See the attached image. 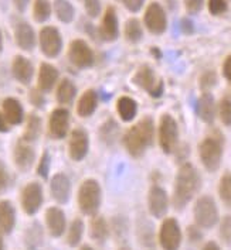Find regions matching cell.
Wrapping results in <instances>:
<instances>
[{"label":"cell","mask_w":231,"mask_h":250,"mask_svg":"<svg viewBox=\"0 0 231 250\" xmlns=\"http://www.w3.org/2000/svg\"><path fill=\"white\" fill-rule=\"evenodd\" d=\"M202 180L197 170L191 164H183L177 172L175 189H173V205L175 208L182 211L190 202L193 197L200 189Z\"/></svg>","instance_id":"cell-1"},{"label":"cell","mask_w":231,"mask_h":250,"mask_svg":"<svg viewBox=\"0 0 231 250\" xmlns=\"http://www.w3.org/2000/svg\"><path fill=\"white\" fill-rule=\"evenodd\" d=\"M153 133H155V129H153V122L150 118L142 119L134 127H131L123 139L125 147L129 151V154L134 157H140L146 151V148L152 145Z\"/></svg>","instance_id":"cell-2"},{"label":"cell","mask_w":231,"mask_h":250,"mask_svg":"<svg viewBox=\"0 0 231 250\" xmlns=\"http://www.w3.org/2000/svg\"><path fill=\"white\" fill-rule=\"evenodd\" d=\"M101 187L95 180H85L78 191V207L82 213L94 216L101 207Z\"/></svg>","instance_id":"cell-3"},{"label":"cell","mask_w":231,"mask_h":250,"mask_svg":"<svg viewBox=\"0 0 231 250\" xmlns=\"http://www.w3.org/2000/svg\"><path fill=\"white\" fill-rule=\"evenodd\" d=\"M194 221L199 228L211 229L218 222V209L214 199L208 195H203L197 199L194 205Z\"/></svg>","instance_id":"cell-4"},{"label":"cell","mask_w":231,"mask_h":250,"mask_svg":"<svg viewBox=\"0 0 231 250\" xmlns=\"http://www.w3.org/2000/svg\"><path fill=\"white\" fill-rule=\"evenodd\" d=\"M199 154L206 170L214 172L220 167L223 157V145L218 137H207L199 147Z\"/></svg>","instance_id":"cell-5"},{"label":"cell","mask_w":231,"mask_h":250,"mask_svg":"<svg viewBox=\"0 0 231 250\" xmlns=\"http://www.w3.org/2000/svg\"><path fill=\"white\" fill-rule=\"evenodd\" d=\"M159 242L163 250H179L182 245V230L176 219L167 218L163 221L159 232Z\"/></svg>","instance_id":"cell-6"},{"label":"cell","mask_w":231,"mask_h":250,"mask_svg":"<svg viewBox=\"0 0 231 250\" xmlns=\"http://www.w3.org/2000/svg\"><path fill=\"white\" fill-rule=\"evenodd\" d=\"M177 123L170 115H164L161 119V126H159V142L161 147L164 153H172L177 146Z\"/></svg>","instance_id":"cell-7"},{"label":"cell","mask_w":231,"mask_h":250,"mask_svg":"<svg viewBox=\"0 0 231 250\" xmlns=\"http://www.w3.org/2000/svg\"><path fill=\"white\" fill-rule=\"evenodd\" d=\"M69 61L78 68H90L94 64V53L84 40H74L68 50Z\"/></svg>","instance_id":"cell-8"},{"label":"cell","mask_w":231,"mask_h":250,"mask_svg":"<svg viewBox=\"0 0 231 250\" xmlns=\"http://www.w3.org/2000/svg\"><path fill=\"white\" fill-rule=\"evenodd\" d=\"M134 82L138 86H140L142 89H145L146 92H149L152 96H161L162 92H163L162 81L156 78L155 72L148 65L140 66L138 69V72L134 77Z\"/></svg>","instance_id":"cell-9"},{"label":"cell","mask_w":231,"mask_h":250,"mask_svg":"<svg viewBox=\"0 0 231 250\" xmlns=\"http://www.w3.org/2000/svg\"><path fill=\"white\" fill-rule=\"evenodd\" d=\"M145 26L152 34L161 36L166 31L167 17L159 3H150L145 13Z\"/></svg>","instance_id":"cell-10"},{"label":"cell","mask_w":231,"mask_h":250,"mask_svg":"<svg viewBox=\"0 0 231 250\" xmlns=\"http://www.w3.org/2000/svg\"><path fill=\"white\" fill-rule=\"evenodd\" d=\"M41 51L50 58H54L61 53L63 39L55 27H44L40 31Z\"/></svg>","instance_id":"cell-11"},{"label":"cell","mask_w":231,"mask_h":250,"mask_svg":"<svg viewBox=\"0 0 231 250\" xmlns=\"http://www.w3.org/2000/svg\"><path fill=\"white\" fill-rule=\"evenodd\" d=\"M41 204H43V189L40 184L30 183L26 185L22 194V205L24 212L28 215H34L41 208Z\"/></svg>","instance_id":"cell-12"},{"label":"cell","mask_w":231,"mask_h":250,"mask_svg":"<svg viewBox=\"0 0 231 250\" xmlns=\"http://www.w3.org/2000/svg\"><path fill=\"white\" fill-rule=\"evenodd\" d=\"M149 212L155 218H163L166 212L169 209V198L162 187H152L148 198Z\"/></svg>","instance_id":"cell-13"},{"label":"cell","mask_w":231,"mask_h":250,"mask_svg":"<svg viewBox=\"0 0 231 250\" xmlns=\"http://www.w3.org/2000/svg\"><path fill=\"white\" fill-rule=\"evenodd\" d=\"M99 34L105 41H115L119 36V24H118V16L116 10L109 6L105 10L104 19H102V24L99 28Z\"/></svg>","instance_id":"cell-14"},{"label":"cell","mask_w":231,"mask_h":250,"mask_svg":"<svg viewBox=\"0 0 231 250\" xmlns=\"http://www.w3.org/2000/svg\"><path fill=\"white\" fill-rule=\"evenodd\" d=\"M88 134L84 130H74L69 139V156L75 161H81L88 153Z\"/></svg>","instance_id":"cell-15"},{"label":"cell","mask_w":231,"mask_h":250,"mask_svg":"<svg viewBox=\"0 0 231 250\" xmlns=\"http://www.w3.org/2000/svg\"><path fill=\"white\" fill-rule=\"evenodd\" d=\"M51 195L58 204H66L71 195V183L66 174H55L51 180Z\"/></svg>","instance_id":"cell-16"},{"label":"cell","mask_w":231,"mask_h":250,"mask_svg":"<svg viewBox=\"0 0 231 250\" xmlns=\"http://www.w3.org/2000/svg\"><path fill=\"white\" fill-rule=\"evenodd\" d=\"M69 125V115L66 109H57L50 116V133L54 139L66 137Z\"/></svg>","instance_id":"cell-17"},{"label":"cell","mask_w":231,"mask_h":250,"mask_svg":"<svg viewBox=\"0 0 231 250\" xmlns=\"http://www.w3.org/2000/svg\"><path fill=\"white\" fill-rule=\"evenodd\" d=\"M46 222L47 228L51 233V236L60 237L66 230V215L60 208H48L46 213Z\"/></svg>","instance_id":"cell-18"},{"label":"cell","mask_w":231,"mask_h":250,"mask_svg":"<svg viewBox=\"0 0 231 250\" xmlns=\"http://www.w3.org/2000/svg\"><path fill=\"white\" fill-rule=\"evenodd\" d=\"M14 36H16V42L22 50L31 51L36 45V34L34 30L31 28L30 24L22 21L16 26L14 30Z\"/></svg>","instance_id":"cell-19"},{"label":"cell","mask_w":231,"mask_h":250,"mask_svg":"<svg viewBox=\"0 0 231 250\" xmlns=\"http://www.w3.org/2000/svg\"><path fill=\"white\" fill-rule=\"evenodd\" d=\"M197 115L206 123H211L216 118V104L214 98L208 92H204L197 102Z\"/></svg>","instance_id":"cell-20"},{"label":"cell","mask_w":231,"mask_h":250,"mask_svg":"<svg viewBox=\"0 0 231 250\" xmlns=\"http://www.w3.org/2000/svg\"><path fill=\"white\" fill-rule=\"evenodd\" d=\"M16 225V211L10 201L0 202V230L10 233Z\"/></svg>","instance_id":"cell-21"},{"label":"cell","mask_w":231,"mask_h":250,"mask_svg":"<svg viewBox=\"0 0 231 250\" xmlns=\"http://www.w3.org/2000/svg\"><path fill=\"white\" fill-rule=\"evenodd\" d=\"M33 65L22 55H17L13 61V75L22 83H28L33 78Z\"/></svg>","instance_id":"cell-22"},{"label":"cell","mask_w":231,"mask_h":250,"mask_svg":"<svg viewBox=\"0 0 231 250\" xmlns=\"http://www.w3.org/2000/svg\"><path fill=\"white\" fill-rule=\"evenodd\" d=\"M58 79V71L57 68L50 64H41L40 72H39V88L44 92H48L53 89Z\"/></svg>","instance_id":"cell-23"},{"label":"cell","mask_w":231,"mask_h":250,"mask_svg":"<svg viewBox=\"0 0 231 250\" xmlns=\"http://www.w3.org/2000/svg\"><path fill=\"white\" fill-rule=\"evenodd\" d=\"M4 118L10 125H19L23 120V107L13 98H9L3 102Z\"/></svg>","instance_id":"cell-24"},{"label":"cell","mask_w":231,"mask_h":250,"mask_svg":"<svg viewBox=\"0 0 231 250\" xmlns=\"http://www.w3.org/2000/svg\"><path fill=\"white\" fill-rule=\"evenodd\" d=\"M96 105H98V96H96L95 91L90 89L84 93L78 102V115L81 118H87V116H91L94 112H95Z\"/></svg>","instance_id":"cell-25"},{"label":"cell","mask_w":231,"mask_h":250,"mask_svg":"<svg viewBox=\"0 0 231 250\" xmlns=\"http://www.w3.org/2000/svg\"><path fill=\"white\" fill-rule=\"evenodd\" d=\"M90 235L94 240L99 242V243H104L108 239L109 226L102 216L94 215V218L90 224Z\"/></svg>","instance_id":"cell-26"},{"label":"cell","mask_w":231,"mask_h":250,"mask_svg":"<svg viewBox=\"0 0 231 250\" xmlns=\"http://www.w3.org/2000/svg\"><path fill=\"white\" fill-rule=\"evenodd\" d=\"M14 158H16V164L20 170L26 171L31 167L33 161H34V151L24 145H19L16 147L14 151Z\"/></svg>","instance_id":"cell-27"},{"label":"cell","mask_w":231,"mask_h":250,"mask_svg":"<svg viewBox=\"0 0 231 250\" xmlns=\"http://www.w3.org/2000/svg\"><path fill=\"white\" fill-rule=\"evenodd\" d=\"M116 110H118V113H119V116L123 122H131L136 116L138 105L132 98L122 96L116 104Z\"/></svg>","instance_id":"cell-28"},{"label":"cell","mask_w":231,"mask_h":250,"mask_svg":"<svg viewBox=\"0 0 231 250\" xmlns=\"http://www.w3.org/2000/svg\"><path fill=\"white\" fill-rule=\"evenodd\" d=\"M54 12L60 21L63 23H71L74 20V7L68 0H55L54 1Z\"/></svg>","instance_id":"cell-29"},{"label":"cell","mask_w":231,"mask_h":250,"mask_svg":"<svg viewBox=\"0 0 231 250\" xmlns=\"http://www.w3.org/2000/svg\"><path fill=\"white\" fill-rule=\"evenodd\" d=\"M77 92V88L75 85L69 81V79H64L61 81L60 86H58V91H57V99L60 104H69Z\"/></svg>","instance_id":"cell-30"},{"label":"cell","mask_w":231,"mask_h":250,"mask_svg":"<svg viewBox=\"0 0 231 250\" xmlns=\"http://www.w3.org/2000/svg\"><path fill=\"white\" fill-rule=\"evenodd\" d=\"M125 37L129 42H139L143 37V30L136 19H129L125 24Z\"/></svg>","instance_id":"cell-31"},{"label":"cell","mask_w":231,"mask_h":250,"mask_svg":"<svg viewBox=\"0 0 231 250\" xmlns=\"http://www.w3.org/2000/svg\"><path fill=\"white\" fill-rule=\"evenodd\" d=\"M82 235H84V224H82V221L81 219H74L71 222V225H69V228H68V245L72 246V248H75L77 245H80Z\"/></svg>","instance_id":"cell-32"},{"label":"cell","mask_w":231,"mask_h":250,"mask_svg":"<svg viewBox=\"0 0 231 250\" xmlns=\"http://www.w3.org/2000/svg\"><path fill=\"white\" fill-rule=\"evenodd\" d=\"M218 194L223 204L227 208H231V172H226L221 177L220 185H218Z\"/></svg>","instance_id":"cell-33"},{"label":"cell","mask_w":231,"mask_h":250,"mask_svg":"<svg viewBox=\"0 0 231 250\" xmlns=\"http://www.w3.org/2000/svg\"><path fill=\"white\" fill-rule=\"evenodd\" d=\"M34 19L39 23H44L51 16V4L48 0H36L34 1Z\"/></svg>","instance_id":"cell-34"},{"label":"cell","mask_w":231,"mask_h":250,"mask_svg":"<svg viewBox=\"0 0 231 250\" xmlns=\"http://www.w3.org/2000/svg\"><path fill=\"white\" fill-rule=\"evenodd\" d=\"M26 242H27L28 250L40 249L41 243H43V232H41L40 225L34 224L33 226H31V229L28 230Z\"/></svg>","instance_id":"cell-35"},{"label":"cell","mask_w":231,"mask_h":250,"mask_svg":"<svg viewBox=\"0 0 231 250\" xmlns=\"http://www.w3.org/2000/svg\"><path fill=\"white\" fill-rule=\"evenodd\" d=\"M220 118L226 126H231V98L227 96L220 102Z\"/></svg>","instance_id":"cell-36"},{"label":"cell","mask_w":231,"mask_h":250,"mask_svg":"<svg viewBox=\"0 0 231 250\" xmlns=\"http://www.w3.org/2000/svg\"><path fill=\"white\" fill-rule=\"evenodd\" d=\"M220 236L224 243L231 245V215H227L223 218L220 224Z\"/></svg>","instance_id":"cell-37"},{"label":"cell","mask_w":231,"mask_h":250,"mask_svg":"<svg viewBox=\"0 0 231 250\" xmlns=\"http://www.w3.org/2000/svg\"><path fill=\"white\" fill-rule=\"evenodd\" d=\"M39 133H40V119L30 116L27 130H26V140H34L39 136Z\"/></svg>","instance_id":"cell-38"},{"label":"cell","mask_w":231,"mask_h":250,"mask_svg":"<svg viewBox=\"0 0 231 250\" xmlns=\"http://www.w3.org/2000/svg\"><path fill=\"white\" fill-rule=\"evenodd\" d=\"M229 9L226 0H208V12L213 16H220L226 13Z\"/></svg>","instance_id":"cell-39"},{"label":"cell","mask_w":231,"mask_h":250,"mask_svg":"<svg viewBox=\"0 0 231 250\" xmlns=\"http://www.w3.org/2000/svg\"><path fill=\"white\" fill-rule=\"evenodd\" d=\"M84 7L87 14L92 19H95L101 13V1L99 0H84Z\"/></svg>","instance_id":"cell-40"},{"label":"cell","mask_w":231,"mask_h":250,"mask_svg":"<svg viewBox=\"0 0 231 250\" xmlns=\"http://www.w3.org/2000/svg\"><path fill=\"white\" fill-rule=\"evenodd\" d=\"M216 83H217V75L213 71H207L206 74H203V77L200 79V86H202V89H204V91L213 88Z\"/></svg>","instance_id":"cell-41"},{"label":"cell","mask_w":231,"mask_h":250,"mask_svg":"<svg viewBox=\"0 0 231 250\" xmlns=\"http://www.w3.org/2000/svg\"><path fill=\"white\" fill-rule=\"evenodd\" d=\"M186 10L190 14H197L204 6V0H185Z\"/></svg>","instance_id":"cell-42"},{"label":"cell","mask_w":231,"mask_h":250,"mask_svg":"<svg viewBox=\"0 0 231 250\" xmlns=\"http://www.w3.org/2000/svg\"><path fill=\"white\" fill-rule=\"evenodd\" d=\"M48 170H50V157H48L47 153H44L43 157H41L40 164H39V174L43 178H46L48 175Z\"/></svg>","instance_id":"cell-43"},{"label":"cell","mask_w":231,"mask_h":250,"mask_svg":"<svg viewBox=\"0 0 231 250\" xmlns=\"http://www.w3.org/2000/svg\"><path fill=\"white\" fill-rule=\"evenodd\" d=\"M143 3H145V0H123L125 7H126L129 12H132V13L139 12V10L142 9Z\"/></svg>","instance_id":"cell-44"},{"label":"cell","mask_w":231,"mask_h":250,"mask_svg":"<svg viewBox=\"0 0 231 250\" xmlns=\"http://www.w3.org/2000/svg\"><path fill=\"white\" fill-rule=\"evenodd\" d=\"M187 235L191 242H199L202 240V232L199 229V226H189L187 228Z\"/></svg>","instance_id":"cell-45"},{"label":"cell","mask_w":231,"mask_h":250,"mask_svg":"<svg viewBox=\"0 0 231 250\" xmlns=\"http://www.w3.org/2000/svg\"><path fill=\"white\" fill-rule=\"evenodd\" d=\"M7 183H9V175L6 172L4 166L0 163V191H3L7 187Z\"/></svg>","instance_id":"cell-46"},{"label":"cell","mask_w":231,"mask_h":250,"mask_svg":"<svg viewBox=\"0 0 231 250\" xmlns=\"http://www.w3.org/2000/svg\"><path fill=\"white\" fill-rule=\"evenodd\" d=\"M180 28H182V31L185 33V34H191L193 31H194V26H193V21L189 20V19H183L182 20V23H180Z\"/></svg>","instance_id":"cell-47"},{"label":"cell","mask_w":231,"mask_h":250,"mask_svg":"<svg viewBox=\"0 0 231 250\" xmlns=\"http://www.w3.org/2000/svg\"><path fill=\"white\" fill-rule=\"evenodd\" d=\"M223 74H224L226 79L231 82V55L226 58V61L223 64Z\"/></svg>","instance_id":"cell-48"},{"label":"cell","mask_w":231,"mask_h":250,"mask_svg":"<svg viewBox=\"0 0 231 250\" xmlns=\"http://www.w3.org/2000/svg\"><path fill=\"white\" fill-rule=\"evenodd\" d=\"M28 1H30V0H14V6H16V9H17L20 13H23V12L27 9Z\"/></svg>","instance_id":"cell-49"},{"label":"cell","mask_w":231,"mask_h":250,"mask_svg":"<svg viewBox=\"0 0 231 250\" xmlns=\"http://www.w3.org/2000/svg\"><path fill=\"white\" fill-rule=\"evenodd\" d=\"M7 130H9L7 120H6V118L0 113V132H7Z\"/></svg>","instance_id":"cell-50"},{"label":"cell","mask_w":231,"mask_h":250,"mask_svg":"<svg viewBox=\"0 0 231 250\" xmlns=\"http://www.w3.org/2000/svg\"><path fill=\"white\" fill-rule=\"evenodd\" d=\"M202 250H221V249H220V246H218L216 242H208V243H206V245H204V248Z\"/></svg>","instance_id":"cell-51"},{"label":"cell","mask_w":231,"mask_h":250,"mask_svg":"<svg viewBox=\"0 0 231 250\" xmlns=\"http://www.w3.org/2000/svg\"><path fill=\"white\" fill-rule=\"evenodd\" d=\"M33 101H34V105H43V98L37 92H33Z\"/></svg>","instance_id":"cell-52"},{"label":"cell","mask_w":231,"mask_h":250,"mask_svg":"<svg viewBox=\"0 0 231 250\" xmlns=\"http://www.w3.org/2000/svg\"><path fill=\"white\" fill-rule=\"evenodd\" d=\"M3 246H4V243H3V236H1V230H0V250H3Z\"/></svg>","instance_id":"cell-53"},{"label":"cell","mask_w":231,"mask_h":250,"mask_svg":"<svg viewBox=\"0 0 231 250\" xmlns=\"http://www.w3.org/2000/svg\"><path fill=\"white\" fill-rule=\"evenodd\" d=\"M80 250H94L92 249V248H91V246H88V245H85V246H82L81 249Z\"/></svg>","instance_id":"cell-54"},{"label":"cell","mask_w":231,"mask_h":250,"mask_svg":"<svg viewBox=\"0 0 231 250\" xmlns=\"http://www.w3.org/2000/svg\"><path fill=\"white\" fill-rule=\"evenodd\" d=\"M1 48H3V39H1V33H0V51H1Z\"/></svg>","instance_id":"cell-55"},{"label":"cell","mask_w":231,"mask_h":250,"mask_svg":"<svg viewBox=\"0 0 231 250\" xmlns=\"http://www.w3.org/2000/svg\"><path fill=\"white\" fill-rule=\"evenodd\" d=\"M118 250H131V249H129V248H119Z\"/></svg>","instance_id":"cell-56"}]
</instances>
